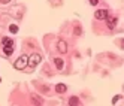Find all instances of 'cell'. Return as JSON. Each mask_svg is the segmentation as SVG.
<instances>
[{"label": "cell", "instance_id": "cell-5", "mask_svg": "<svg viewBox=\"0 0 124 106\" xmlns=\"http://www.w3.org/2000/svg\"><path fill=\"white\" fill-rule=\"evenodd\" d=\"M106 20H108V29L109 30H114L115 25H117V18H115V16H109L108 15V18H106Z\"/></svg>", "mask_w": 124, "mask_h": 106}, {"label": "cell", "instance_id": "cell-14", "mask_svg": "<svg viewBox=\"0 0 124 106\" xmlns=\"http://www.w3.org/2000/svg\"><path fill=\"white\" fill-rule=\"evenodd\" d=\"M120 99H121V96H115L114 99H112V103H117V102H118Z\"/></svg>", "mask_w": 124, "mask_h": 106}, {"label": "cell", "instance_id": "cell-13", "mask_svg": "<svg viewBox=\"0 0 124 106\" xmlns=\"http://www.w3.org/2000/svg\"><path fill=\"white\" fill-rule=\"evenodd\" d=\"M73 33L76 34V36H79V34H81V33H82V30H81V27H79V25H76V27H75V30H73Z\"/></svg>", "mask_w": 124, "mask_h": 106}, {"label": "cell", "instance_id": "cell-12", "mask_svg": "<svg viewBox=\"0 0 124 106\" xmlns=\"http://www.w3.org/2000/svg\"><path fill=\"white\" fill-rule=\"evenodd\" d=\"M9 31L11 33H16V31H18V25H15V24L9 25Z\"/></svg>", "mask_w": 124, "mask_h": 106}, {"label": "cell", "instance_id": "cell-2", "mask_svg": "<svg viewBox=\"0 0 124 106\" xmlns=\"http://www.w3.org/2000/svg\"><path fill=\"white\" fill-rule=\"evenodd\" d=\"M42 61V55L40 54H38V52H34V54H31L30 57H29V64L27 66H30V67H36L39 63Z\"/></svg>", "mask_w": 124, "mask_h": 106}, {"label": "cell", "instance_id": "cell-3", "mask_svg": "<svg viewBox=\"0 0 124 106\" xmlns=\"http://www.w3.org/2000/svg\"><path fill=\"white\" fill-rule=\"evenodd\" d=\"M108 15H109V12L106 11V9H99V11L94 12V18L96 20H106V18H108Z\"/></svg>", "mask_w": 124, "mask_h": 106}, {"label": "cell", "instance_id": "cell-6", "mask_svg": "<svg viewBox=\"0 0 124 106\" xmlns=\"http://www.w3.org/2000/svg\"><path fill=\"white\" fill-rule=\"evenodd\" d=\"M66 90H67V87H66L64 84H57V85H55V91H57L58 94L66 93Z\"/></svg>", "mask_w": 124, "mask_h": 106}, {"label": "cell", "instance_id": "cell-4", "mask_svg": "<svg viewBox=\"0 0 124 106\" xmlns=\"http://www.w3.org/2000/svg\"><path fill=\"white\" fill-rule=\"evenodd\" d=\"M57 49L61 52V54H64V52H67V43H66L64 40L60 39V40L57 42Z\"/></svg>", "mask_w": 124, "mask_h": 106}, {"label": "cell", "instance_id": "cell-11", "mask_svg": "<svg viewBox=\"0 0 124 106\" xmlns=\"http://www.w3.org/2000/svg\"><path fill=\"white\" fill-rule=\"evenodd\" d=\"M69 105H79V99H78V97H70Z\"/></svg>", "mask_w": 124, "mask_h": 106}, {"label": "cell", "instance_id": "cell-9", "mask_svg": "<svg viewBox=\"0 0 124 106\" xmlns=\"http://www.w3.org/2000/svg\"><path fill=\"white\" fill-rule=\"evenodd\" d=\"M3 52H5V55H11L14 52V46H3Z\"/></svg>", "mask_w": 124, "mask_h": 106}, {"label": "cell", "instance_id": "cell-10", "mask_svg": "<svg viewBox=\"0 0 124 106\" xmlns=\"http://www.w3.org/2000/svg\"><path fill=\"white\" fill-rule=\"evenodd\" d=\"M31 97H33V102H34V103H38V105H42V103H43V100L40 99L39 96H31Z\"/></svg>", "mask_w": 124, "mask_h": 106}, {"label": "cell", "instance_id": "cell-7", "mask_svg": "<svg viewBox=\"0 0 124 106\" xmlns=\"http://www.w3.org/2000/svg\"><path fill=\"white\" fill-rule=\"evenodd\" d=\"M54 64H55V67L58 70H61V69L64 67V61L61 60V58H54Z\"/></svg>", "mask_w": 124, "mask_h": 106}, {"label": "cell", "instance_id": "cell-1", "mask_svg": "<svg viewBox=\"0 0 124 106\" xmlns=\"http://www.w3.org/2000/svg\"><path fill=\"white\" fill-rule=\"evenodd\" d=\"M27 64H29V55H21L18 60L14 63V67L16 69V70H23V69H25L27 67Z\"/></svg>", "mask_w": 124, "mask_h": 106}, {"label": "cell", "instance_id": "cell-17", "mask_svg": "<svg viewBox=\"0 0 124 106\" xmlns=\"http://www.w3.org/2000/svg\"><path fill=\"white\" fill-rule=\"evenodd\" d=\"M0 82H2V79H0Z\"/></svg>", "mask_w": 124, "mask_h": 106}, {"label": "cell", "instance_id": "cell-16", "mask_svg": "<svg viewBox=\"0 0 124 106\" xmlns=\"http://www.w3.org/2000/svg\"><path fill=\"white\" fill-rule=\"evenodd\" d=\"M9 2H11V0H0V3H2V5H8Z\"/></svg>", "mask_w": 124, "mask_h": 106}, {"label": "cell", "instance_id": "cell-8", "mask_svg": "<svg viewBox=\"0 0 124 106\" xmlns=\"http://www.w3.org/2000/svg\"><path fill=\"white\" fill-rule=\"evenodd\" d=\"M2 43H3V46H14V40L11 38H3Z\"/></svg>", "mask_w": 124, "mask_h": 106}, {"label": "cell", "instance_id": "cell-15", "mask_svg": "<svg viewBox=\"0 0 124 106\" xmlns=\"http://www.w3.org/2000/svg\"><path fill=\"white\" fill-rule=\"evenodd\" d=\"M90 2V5H93V6H96L97 3H99V0H88Z\"/></svg>", "mask_w": 124, "mask_h": 106}]
</instances>
